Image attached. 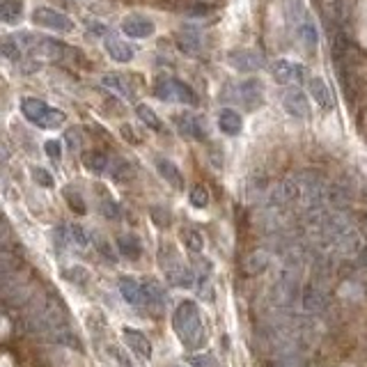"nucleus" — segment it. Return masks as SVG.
<instances>
[{"label":"nucleus","mask_w":367,"mask_h":367,"mask_svg":"<svg viewBox=\"0 0 367 367\" xmlns=\"http://www.w3.org/2000/svg\"><path fill=\"white\" fill-rule=\"evenodd\" d=\"M173 326L177 338L182 340L186 349H202L207 340L205 326H202L200 310L193 301H182L173 315Z\"/></svg>","instance_id":"obj_1"},{"label":"nucleus","mask_w":367,"mask_h":367,"mask_svg":"<svg viewBox=\"0 0 367 367\" xmlns=\"http://www.w3.org/2000/svg\"><path fill=\"white\" fill-rule=\"evenodd\" d=\"M21 113L28 122H33L39 129H58L67 120V115L62 111L51 108L42 99H35V97H26L21 101Z\"/></svg>","instance_id":"obj_2"},{"label":"nucleus","mask_w":367,"mask_h":367,"mask_svg":"<svg viewBox=\"0 0 367 367\" xmlns=\"http://www.w3.org/2000/svg\"><path fill=\"white\" fill-rule=\"evenodd\" d=\"M19 44L23 51H28L30 56H39V58H49V60H62L65 53L69 51L67 44L58 42V39L44 37V35H19Z\"/></svg>","instance_id":"obj_3"},{"label":"nucleus","mask_w":367,"mask_h":367,"mask_svg":"<svg viewBox=\"0 0 367 367\" xmlns=\"http://www.w3.org/2000/svg\"><path fill=\"white\" fill-rule=\"evenodd\" d=\"M156 97L163 101H175V104H186V106H195L198 104V95L193 92L191 85H186L179 78H163L156 85Z\"/></svg>","instance_id":"obj_4"},{"label":"nucleus","mask_w":367,"mask_h":367,"mask_svg":"<svg viewBox=\"0 0 367 367\" xmlns=\"http://www.w3.org/2000/svg\"><path fill=\"white\" fill-rule=\"evenodd\" d=\"M228 99L239 101L241 106H246L248 111H255L264 104V92L262 85L257 81H244V83H232L228 88Z\"/></svg>","instance_id":"obj_5"},{"label":"nucleus","mask_w":367,"mask_h":367,"mask_svg":"<svg viewBox=\"0 0 367 367\" xmlns=\"http://www.w3.org/2000/svg\"><path fill=\"white\" fill-rule=\"evenodd\" d=\"M225 60H228V65L234 72H241V74H253L267 67V58L255 49H234L228 53Z\"/></svg>","instance_id":"obj_6"},{"label":"nucleus","mask_w":367,"mask_h":367,"mask_svg":"<svg viewBox=\"0 0 367 367\" xmlns=\"http://www.w3.org/2000/svg\"><path fill=\"white\" fill-rule=\"evenodd\" d=\"M271 76H273V81L280 85H301L308 78V72L301 62L283 58L271 65Z\"/></svg>","instance_id":"obj_7"},{"label":"nucleus","mask_w":367,"mask_h":367,"mask_svg":"<svg viewBox=\"0 0 367 367\" xmlns=\"http://www.w3.org/2000/svg\"><path fill=\"white\" fill-rule=\"evenodd\" d=\"M33 21L39 28L56 30V33H72L74 30V21L58 10H51V7H37L33 12Z\"/></svg>","instance_id":"obj_8"},{"label":"nucleus","mask_w":367,"mask_h":367,"mask_svg":"<svg viewBox=\"0 0 367 367\" xmlns=\"http://www.w3.org/2000/svg\"><path fill=\"white\" fill-rule=\"evenodd\" d=\"M122 33L134 39H147L154 35V23L143 14H129L122 21Z\"/></svg>","instance_id":"obj_9"},{"label":"nucleus","mask_w":367,"mask_h":367,"mask_svg":"<svg viewBox=\"0 0 367 367\" xmlns=\"http://www.w3.org/2000/svg\"><path fill=\"white\" fill-rule=\"evenodd\" d=\"M283 106L285 111L290 113L296 120H308L310 117V104H308V97L303 95L301 90H287L285 97H283Z\"/></svg>","instance_id":"obj_10"},{"label":"nucleus","mask_w":367,"mask_h":367,"mask_svg":"<svg viewBox=\"0 0 367 367\" xmlns=\"http://www.w3.org/2000/svg\"><path fill=\"white\" fill-rule=\"evenodd\" d=\"M177 46L189 56H198L202 51V30L198 26H191V23L184 26L177 33Z\"/></svg>","instance_id":"obj_11"},{"label":"nucleus","mask_w":367,"mask_h":367,"mask_svg":"<svg viewBox=\"0 0 367 367\" xmlns=\"http://www.w3.org/2000/svg\"><path fill=\"white\" fill-rule=\"evenodd\" d=\"M175 127H177V131H179V134H182L184 138L205 140V129H202L200 117L189 115V113H182V115L175 117Z\"/></svg>","instance_id":"obj_12"},{"label":"nucleus","mask_w":367,"mask_h":367,"mask_svg":"<svg viewBox=\"0 0 367 367\" xmlns=\"http://www.w3.org/2000/svg\"><path fill=\"white\" fill-rule=\"evenodd\" d=\"M120 294L129 306H134V308L145 306V290L136 278H129V276L120 278Z\"/></svg>","instance_id":"obj_13"},{"label":"nucleus","mask_w":367,"mask_h":367,"mask_svg":"<svg viewBox=\"0 0 367 367\" xmlns=\"http://www.w3.org/2000/svg\"><path fill=\"white\" fill-rule=\"evenodd\" d=\"M122 338L124 342H127V347L134 351V354H138L140 358H152V342L147 340V335H143L140 331L136 329H124L122 331Z\"/></svg>","instance_id":"obj_14"},{"label":"nucleus","mask_w":367,"mask_h":367,"mask_svg":"<svg viewBox=\"0 0 367 367\" xmlns=\"http://www.w3.org/2000/svg\"><path fill=\"white\" fill-rule=\"evenodd\" d=\"M104 46H106V53L115 62H131V60H134V49H131V46L124 42V39H120V37L108 35L104 39Z\"/></svg>","instance_id":"obj_15"},{"label":"nucleus","mask_w":367,"mask_h":367,"mask_svg":"<svg viewBox=\"0 0 367 367\" xmlns=\"http://www.w3.org/2000/svg\"><path fill=\"white\" fill-rule=\"evenodd\" d=\"M145 290V306H150L152 310L161 312L163 308H166V290L161 287V283H156V280H147V283L143 285Z\"/></svg>","instance_id":"obj_16"},{"label":"nucleus","mask_w":367,"mask_h":367,"mask_svg":"<svg viewBox=\"0 0 367 367\" xmlns=\"http://www.w3.org/2000/svg\"><path fill=\"white\" fill-rule=\"evenodd\" d=\"M241 127H244V122H241V115L234 111V108H223V111L218 113V129H221L225 136H239Z\"/></svg>","instance_id":"obj_17"},{"label":"nucleus","mask_w":367,"mask_h":367,"mask_svg":"<svg viewBox=\"0 0 367 367\" xmlns=\"http://www.w3.org/2000/svg\"><path fill=\"white\" fill-rule=\"evenodd\" d=\"M156 170H159V175L166 179V182L173 186V189H182V186H184L182 170H179L170 159H163V156H159V159H156Z\"/></svg>","instance_id":"obj_18"},{"label":"nucleus","mask_w":367,"mask_h":367,"mask_svg":"<svg viewBox=\"0 0 367 367\" xmlns=\"http://www.w3.org/2000/svg\"><path fill=\"white\" fill-rule=\"evenodd\" d=\"M117 251H120L122 257H127V260H138L143 255V244H140L136 234H120L117 237Z\"/></svg>","instance_id":"obj_19"},{"label":"nucleus","mask_w":367,"mask_h":367,"mask_svg":"<svg viewBox=\"0 0 367 367\" xmlns=\"http://www.w3.org/2000/svg\"><path fill=\"white\" fill-rule=\"evenodd\" d=\"M301 303H303V310L312 312V315H317V312H324L326 306H329V301H326V296L317 290V287H308L306 292L301 296Z\"/></svg>","instance_id":"obj_20"},{"label":"nucleus","mask_w":367,"mask_h":367,"mask_svg":"<svg viewBox=\"0 0 367 367\" xmlns=\"http://www.w3.org/2000/svg\"><path fill=\"white\" fill-rule=\"evenodd\" d=\"M310 97L317 101V106L322 108V111H329L333 106L331 104V92H329V85H326L324 78H310Z\"/></svg>","instance_id":"obj_21"},{"label":"nucleus","mask_w":367,"mask_h":367,"mask_svg":"<svg viewBox=\"0 0 367 367\" xmlns=\"http://www.w3.org/2000/svg\"><path fill=\"white\" fill-rule=\"evenodd\" d=\"M83 163H85V168H88L90 173L106 175L108 166H111V156H108L106 152H90V154H85Z\"/></svg>","instance_id":"obj_22"},{"label":"nucleus","mask_w":367,"mask_h":367,"mask_svg":"<svg viewBox=\"0 0 367 367\" xmlns=\"http://www.w3.org/2000/svg\"><path fill=\"white\" fill-rule=\"evenodd\" d=\"M296 30H299V39L301 44L306 46L308 51H315L317 44H319V33H317V26L312 21H299V26H296Z\"/></svg>","instance_id":"obj_23"},{"label":"nucleus","mask_w":367,"mask_h":367,"mask_svg":"<svg viewBox=\"0 0 367 367\" xmlns=\"http://www.w3.org/2000/svg\"><path fill=\"white\" fill-rule=\"evenodd\" d=\"M21 10H23L21 0H0V21L14 26V23H19L23 17Z\"/></svg>","instance_id":"obj_24"},{"label":"nucleus","mask_w":367,"mask_h":367,"mask_svg":"<svg viewBox=\"0 0 367 367\" xmlns=\"http://www.w3.org/2000/svg\"><path fill=\"white\" fill-rule=\"evenodd\" d=\"M101 83H104V88H108L111 92H115V95H120L122 99H134V92H131L129 83L124 81L122 76H117V74H106L104 78H101Z\"/></svg>","instance_id":"obj_25"},{"label":"nucleus","mask_w":367,"mask_h":367,"mask_svg":"<svg viewBox=\"0 0 367 367\" xmlns=\"http://www.w3.org/2000/svg\"><path fill=\"white\" fill-rule=\"evenodd\" d=\"M19 267V257L17 253H12L10 248L0 246V280H7Z\"/></svg>","instance_id":"obj_26"},{"label":"nucleus","mask_w":367,"mask_h":367,"mask_svg":"<svg viewBox=\"0 0 367 367\" xmlns=\"http://www.w3.org/2000/svg\"><path fill=\"white\" fill-rule=\"evenodd\" d=\"M0 56L12 60V62H19L21 56H23L19 39L17 37H0Z\"/></svg>","instance_id":"obj_27"},{"label":"nucleus","mask_w":367,"mask_h":367,"mask_svg":"<svg viewBox=\"0 0 367 367\" xmlns=\"http://www.w3.org/2000/svg\"><path fill=\"white\" fill-rule=\"evenodd\" d=\"M267 267H269V255L264 251H257L253 255H248L246 262H244V269H246V273H251V276H257V273H262Z\"/></svg>","instance_id":"obj_28"},{"label":"nucleus","mask_w":367,"mask_h":367,"mask_svg":"<svg viewBox=\"0 0 367 367\" xmlns=\"http://www.w3.org/2000/svg\"><path fill=\"white\" fill-rule=\"evenodd\" d=\"M106 175H111L117 182H124V179L131 177V166L124 159H120V156H115V159H111V166H108Z\"/></svg>","instance_id":"obj_29"},{"label":"nucleus","mask_w":367,"mask_h":367,"mask_svg":"<svg viewBox=\"0 0 367 367\" xmlns=\"http://www.w3.org/2000/svg\"><path fill=\"white\" fill-rule=\"evenodd\" d=\"M136 113H138V117H140V120H143V122H145V124H147V127H150V129L159 131V129L163 127V124H161V117L156 115V113L152 111L150 106H145V104H138V106H136Z\"/></svg>","instance_id":"obj_30"},{"label":"nucleus","mask_w":367,"mask_h":367,"mask_svg":"<svg viewBox=\"0 0 367 367\" xmlns=\"http://www.w3.org/2000/svg\"><path fill=\"white\" fill-rule=\"evenodd\" d=\"M182 239L191 253H200L202 248H205V239H202V234L198 230H184Z\"/></svg>","instance_id":"obj_31"},{"label":"nucleus","mask_w":367,"mask_h":367,"mask_svg":"<svg viewBox=\"0 0 367 367\" xmlns=\"http://www.w3.org/2000/svg\"><path fill=\"white\" fill-rule=\"evenodd\" d=\"M69 237H72V244L78 248L90 246V232L83 225H69Z\"/></svg>","instance_id":"obj_32"},{"label":"nucleus","mask_w":367,"mask_h":367,"mask_svg":"<svg viewBox=\"0 0 367 367\" xmlns=\"http://www.w3.org/2000/svg\"><path fill=\"white\" fill-rule=\"evenodd\" d=\"M189 202L195 209H205L209 205V193L205 186H193L191 193H189Z\"/></svg>","instance_id":"obj_33"},{"label":"nucleus","mask_w":367,"mask_h":367,"mask_svg":"<svg viewBox=\"0 0 367 367\" xmlns=\"http://www.w3.org/2000/svg\"><path fill=\"white\" fill-rule=\"evenodd\" d=\"M69 244H72V237H69V228L60 225V228L53 230V246H56L58 251H65Z\"/></svg>","instance_id":"obj_34"},{"label":"nucleus","mask_w":367,"mask_h":367,"mask_svg":"<svg viewBox=\"0 0 367 367\" xmlns=\"http://www.w3.org/2000/svg\"><path fill=\"white\" fill-rule=\"evenodd\" d=\"M65 198H67V205L72 207L76 214H85V212H88V207H85V202H83V198L78 193L65 191Z\"/></svg>","instance_id":"obj_35"},{"label":"nucleus","mask_w":367,"mask_h":367,"mask_svg":"<svg viewBox=\"0 0 367 367\" xmlns=\"http://www.w3.org/2000/svg\"><path fill=\"white\" fill-rule=\"evenodd\" d=\"M99 209H101V214H104L106 218H111V221H117L120 218V207H117V202H113V200H104L99 205Z\"/></svg>","instance_id":"obj_36"},{"label":"nucleus","mask_w":367,"mask_h":367,"mask_svg":"<svg viewBox=\"0 0 367 367\" xmlns=\"http://www.w3.org/2000/svg\"><path fill=\"white\" fill-rule=\"evenodd\" d=\"M189 363H191V367H221V363L209 354L207 356H193Z\"/></svg>","instance_id":"obj_37"},{"label":"nucleus","mask_w":367,"mask_h":367,"mask_svg":"<svg viewBox=\"0 0 367 367\" xmlns=\"http://www.w3.org/2000/svg\"><path fill=\"white\" fill-rule=\"evenodd\" d=\"M33 177H35V182H37L39 186H46V189H51V186H53V177H51L49 170L35 168V170H33Z\"/></svg>","instance_id":"obj_38"},{"label":"nucleus","mask_w":367,"mask_h":367,"mask_svg":"<svg viewBox=\"0 0 367 367\" xmlns=\"http://www.w3.org/2000/svg\"><path fill=\"white\" fill-rule=\"evenodd\" d=\"M65 278L67 280H72V283H85L88 280V271H85L83 267H74V269H67L65 271Z\"/></svg>","instance_id":"obj_39"},{"label":"nucleus","mask_w":367,"mask_h":367,"mask_svg":"<svg viewBox=\"0 0 367 367\" xmlns=\"http://www.w3.org/2000/svg\"><path fill=\"white\" fill-rule=\"evenodd\" d=\"M44 152L49 154L53 161H58L60 156H62V143H60V140H46Z\"/></svg>","instance_id":"obj_40"},{"label":"nucleus","mask_w":367,"mask_h":367,"mask_svg":"<svg viewBox=\"0 0 367 367\" xmlns=\"http://www.w3.org/2000/svg\"><path fill=\"white\" fill-rule=\"evenodd\" d=\"M65 140H67L69 150L76 152L78 147H81V131H78V129H69L67 134H65Z\"/></svg>","instance_id":"obj_41"},{"label":"nucleus","mask_w":367,"mask_h":367,"mask_svg":"<svg viewBox=\"0 0 367 367\" xmlns=\"http://www.w3.org/2000/svg\"><path fill=\"white\" fill-rule=\"evenodd\" d=\"M152 218H154L156 223L161 225V228H163V225H168V223H170V216H168V212H163L161 207H154V209H152Z\"/></svg>","instance_id":"obj_42"},{"label":"nucleus","mask_w":367,"mask_h":367,"mask_svg":"<svg viewBox=\"0 0 367 367\" xmlns=\"http://www.w3.org/2000/svg\"><path fill=\"white\" fill-rule=\"evenodd\" d=\"M122 134L127 136V138H131V143H138V140H136V134H131V129H129V127H124V129H122Z\"/></svg>","instance_id":"obj_43"}]
</instances>
